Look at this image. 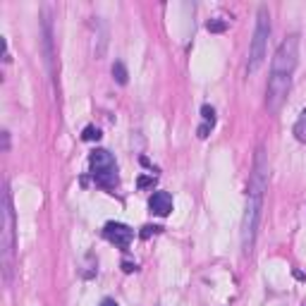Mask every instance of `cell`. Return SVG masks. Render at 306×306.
Here are the masks:
<instances>
[{
	"label": "cell",
	"mask_w": 306,
	"mask_h": 306,
	"mask_svg": "<svg viewBox=\"0 0 306 306\" xmlns=\"http://www.w3.org/2000/svg\"><path fill=\"white\" fill-rule=\"evenodd\" d=\"M158 232H160V228H158V225H146V228H142V237H144V240H148L151 234H158Z\"/></svg>",
	"instance_id": "14"
},
{
	"label": "cell",
	"mask_w": 306,
	"mask_h": 306,
	"mask_svg": "<svg viewBox=\"0 0 306 306\" xmlns=\"http://www.w3.org/2000/svg\"><path fill=\"white\" fill-rule=\"evenodd\" d=\"M261 210H263V192H249L246 194V210H244V220H242V249H244V256H249L254 252L258 225H261Z\"/></svg>",
	"instance_id": "3"
},
{
	"label": "cell",
	"mask_w": 306,
	"mask_h": 306,
	"mask_svg": "<svg viewBox=\"0 0 306 306\" xmlns=\"http://www.w3.org/2000/svg\"><path fill=\"white\" fill-rule=\"evenodd\" d=\"M294 136H296V142H302V144H306V110L299 115V120L294 122Z\"/></svg>",
	"instance_id": "9"
},
{
	"label": "cell",
	"mask_w": 306,
	"mask_h": 306,
	"mask_svg": "<svg viewBox=\"0 0 306 306\" xmlns=\"http://www.w3.org/2000/svg\"><path fill=\"white\" fill-rule=\"evenodd\" d=\"M0 254H2V275L5 282H12V256H14V210H12L10 186L2 192V237H0Z\"/></svg>",
	"instance_id": "1"
},
{
	"label": "cell",
	"mask_w": 306,
	"mask_h": 306,
	"mask_svg": "<svg viewBox=\"0 0 306 306\" xmlns=\"http://www.w3.org/2000/svg\"><path fill=\"white\" fill-rule=\"evenodd\" d=\"M122 270H124V273H134V270H136V263L122 261Z\"/></svg>",
	"instance_id": "15"
},
{
	"label": "cell",
	"mask_w": 306,
	"mask_h": 306,
	"mask_svg": "<svg viewBox=\"0 0 306 306\" xmlns=\"http://www.w3.org/2000/svg\"><path fill=\"white\" fill-rule=\"evenodd\" d=\"M210 130H213L210 124H201V127H198V136H201V139H206L208 132H210Z\"/></svg>",
	"instance_id": "16"
},
{
	"label": "cell",
	"mask_w": 306,
	"mask_h": 306,
	"mask_svg": "<svg viewBox=\"0 0 306 306\" xmlns=\"http://www.w3.org/2000/svg\"><path fill=\"white\" fill-rule=\"evenodd\" d=\"M268 38H270V14L268 8L261 5L258 8V17H256V29H254V38L249 46V74H256L261 65L266 62V53H268Z\"/></svg>",
	"instance_id": "2"
},
{
	"label": "cell",
	"mask_w": 306,
	"mask_h": 306,
	"mask_svg": "<svg viewBox=\"0 0 306 306\" xmlns=\"http://www.w3.org/2000/svg\"><path fill=\"white\" fill-rule=\"evenodd\" d=\"M88 165H91V175L96 180V184L103 189H115L120 177H118V165L112 153L106 148H96V151L88 156Z\"/></svg>",
	"instance_id": "5"
},
{
	"label": "cell",
	"mask_w": 306,
	"mask_h": 306,
	"mask_svg": "<svg viewBox=\"0 0 306 306\" xmlns=\"http://www.w3.org/2000/svg\"><path fill=\"white\" fill-rule=\"evenodd\" d=\"M2 148H5V151H8V148H10V134H8V132H2Z\"/></svg>",
	"instance_id": "17"
},
{
	"label": "cell",
	"mask_w": 306,
	"mask_h": 306,
	"mask_svg": "<svg viewBox=\"0 0 306 306\" xmlns=\"http://www.w3.org/2000/svg\"><path fill=\"white\" fill-rule=\"evenodd\" d=\"M112 76H115V82H118V84H122V86H124V84L130 82L127 67H124V62H122V60H118V62L112 65Z\"/></svg>",
	"instance_id": "8"
},
{
	"label": "cell",
	"mask_w": 306,
	"mask_h": 306,
	"mask_svg": "<svg viewBox=\"0 0 306 306\" xmlns=\"http://www.w3.org/2000/svg\"><path fill=\"white\" fill-rule=\"evenodd\" d=\"M153 184H156V177L142 175L139 180H136V186H139V189H146V186H153Z\"/></svg>",
	"instance_id": "13"
},
{
	"label": "cell",
	"mask_w": 306,
	"mask_h": 306,
	"mask_svg": "<svg viewBox=\"0 0 306 306\" xmlns=\"http://www.w3.org/2000/svg\"><path fill=\"white\" fill-rule=\"evenodd\" d=\"M103 237L110 242V244H115V246H120V249H127L134 240V230L127 228L124 222H108L106 228H103Z\"/></svg>",
	"instance_id": "6"
},
{
	"label": "cell",
	"mask_w": 306,
	"mask_h": 306,
	"mask_svg": "<svg viewBox=\"0 0 306 306\" xmlns=\"http://www.w3.org/2000/svg\"><path fill=\"white\" fill-rule=\"evenodd\" d=\"M201 118H204V124H210V127H213V124H216V110L210 108V106H204V108H201Z\"/></svg>",
	"instance_id": "12"
},
{
	"label": "cell",
	"mask_w": 306,
	"mask_h": 306,
	"mask_svg": "<svg viewBox=\"0 0 306 306\" xmlns=\"http://www.w3.org/2000/svg\"><path fill=\"white\" fill-rule=\"evenodd\" d=\"M100 306H120V304H118V302H112V299H103Z\"/></svg>",
	"instance_id": "18"
},
{
	"label": "cell",
	"mask_w": 306,
	"mask_h": 306,
	"mask_svg": "<svg viewBox=\"0 0 306 306\" xmlns=\"http://www.w3.org/2000/svg\"><path fill=\"white\" fill-rule=\"evenodd\" d=\"M296 62H299V34H290L282 44L278 46L273 60H270V74L292 79Z\"/></svg>",
	"instance_id": "4"
},
{
	"label": "cell",
	"mask_w": 306,
	"mask_h": 306,
	"mask_svg": "<svg viewBox=\"0 0 306 306\" xmlns=\"http://www.w3.org/2000/svg\"><path fill=\"white\" fill-rule=\"evenodd\" d=\"M206 29L210 34H222L228 29V22H225V20H210V22L206 24Z\"/></svg>",
	"instance_id": "11"
},
{
	"label": "cell",
	"mask_w": 306,
	"mask_h": 306,
	"mask_svg": "<svg viewBox=\"0 0 306 306\" xmlns=\"http://www.w3.org/2000/svg\"><path fill=\"white\" fill-rule=\"evenodd\" d=\"M82 139H84V142H98L100 130L98 127H94V124H88V127H84V132H82Z\"/></svg>",
	"instance_id": "10"
},
{
	"label": "cell",
	"mask_w": 306,
	"mask_h": 306,
	"mask_svg": "<svg viewBox=\"0 0 306 306\" xmlns=\"http://www.w3.org/2000/svg\"><path fill=\"white\" fill-rule=\"evenodd\" d=\"M148 208H151V213L156 216H170V210H172V196L168 194V192H153V196L148 198Z\"/></svg>",
	"instance_id": "7"
}]
</instances>
